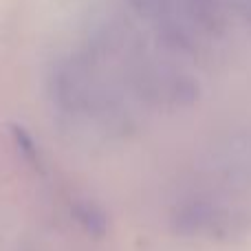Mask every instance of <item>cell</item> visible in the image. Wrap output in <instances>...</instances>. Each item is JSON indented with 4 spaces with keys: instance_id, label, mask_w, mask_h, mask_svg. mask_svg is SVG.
Returning <instances> with one entry per match:
<instances>
[{
    "instance_id": "1",
    "label": "cell",
    "mask_w": 251,
    "mask_h": 251,
    "mask_svg": "<svg viewBox=\"0 0 251 251\" xmlns=\"http://www.w3.org/2000/svg\"><path fill=\"white\" fill-rule=\"evenodd\" d=\"M174 44H192L214 31L218 0H132Z\"/></svg>"
}]
</instances>
